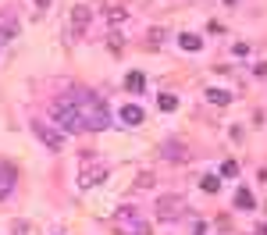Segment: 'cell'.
Returning a JSON list of instances; mask_svg holds the SVG:
<instances>
[{"instance_id": "cell-2", "label": "cell", "mask_w": 267, "mask_h": 235, "mask_svg": "<svg viewBox=\"0 0 267 235\" xmlns=\"http://www.w3.org/2000/svg\"><path fill=\"white\" fill-rule=\"evenodd\" d=\"M153 214H157L160 221H178V218L186 214V200H182V196H160V200L153 203Z\"/></svg>"}, {"instance_id": "cell-13", "label": "cell", "mask_w": 267, "mask_h": 235, "mask_svg": "<svg viewBox=\"0 0 267 235\" xmlns=\"http://www.w3.org/2000/svg\"><path fill=\"white\" fill-rule=\"evenodd\" d=\"M164 157H168V160H186L189 150H186V146H178V143H164Z\"/></svg>"}, {"instance_id": "cell-14", "label": "cell", "mask_w": 267, "mask_h": 235, "mask_svg": "<svg viewBox=\"0 0 267 235\" xmlns=\"http://www.w3.org/2000/svg\"><path fill=\"white\" fill-rule=\"evenodd\" d=\"M200 185L207 189V193H217V189H221V178H217V175H203Z\"/></svg>"}, {"instance_id": "cell-5", "label": "cell", "mask_w": 267, "mask_h": 235, "mask_svg": "<svg viewBox=\"0 0 267 235\" xmlns=\"http://www.w3.org/2000/svg\"><path fill=\"white\" fill-rule=\"evenodd\" d=\"M89 18H93V7H89V4H75L71 22H68V32H71V36H82L86 25H89Z\"/></svg>"}, {"instance_id": "cell-8", "label": "cell", "mask_w": 267, "mask_h": 235, "mask_svg": "<svg viewBox=\"0 0 267 235\" xmlns=\"http://www.w3.org/2000/svg\"><path fill=\"white\" fill-rule=\"evenodd\" d=\"M207 100H210V103H217V107H228V103H232V93H228V89L210 86V89H207Z\"/></svg>"}, {"instance_id": "cell-18", "label": "cell", "mask_w": 267, "mask_h": 235, "mask_svg": "<svg viewBox=\"0 0 267 235\" xmlns=\"http://www.w3.org/2000/svg\"><path fill=\"white\" fill-rule=\"evenodd\" d=\"M224 4H228V7H232V4H239V0H224Z\"/></svg>"}, {"instance_id": "cell-3", "label": "cell", "mask_w": 267, "mask_h": 235, "mask_svg": "<svg viewBox=\"0 0 267 235\" xmlns=\"http://www.w3.org/2000/svg\"><path fill=\"white\" fill-rule=\"evenodd\" d=\"M114 225L121 228V235H146V221L135 214L132 207H121V210L114 214Z\"/></svg>"}, {"instance_id": "cell-1", "label": "cell", "mask_w": 267, "mask_h": 235, "mask_svg": "<svg viewBox=\"0 0 267 235\" xmlns=\"http://www.w3.org/2000/svg\"><path fill=\"white\" fill-rule=\"evenodd\" d=\"M65 96L75 103V114H78L82 132H104V129L111 125V114H107L104 96H96V93H89V89H68Z\"/></svg>"}, {"instance_id": "cell-10", "label": "cell", "mask_w": 267, "mask_h": 235, "mask_svg": "<svg viewBox=\"0 0 267 235\" xmlns=\"http://www.w3.org/2000/svg\"><path fill=\"white\" fill-rule=\"evenodd\" d=\"M178 47L189 50V54H196V50L203 47V39H200V36H193V32H182V36H178Z\"/></svg>"}, {"instance_id": "cell-4", "label": "cell", "mask_w": 267, "mask_h": 235, "mask_svg": "<svg viewBox=\"0 0 267 235\" xmlns=\"http://www.w3.org/2000/svg\"><path fill=\"white\" fill-rule=\"evenodd\" d=\"M32 132L47 143V150H65V132H61V129H54L50 121L36 118V121H32Z\"/></svg>"}, {"instance_id": "cell-11", "label": "cell", "mask_w": 267, "mask_h": 235, "mask_svg": "<svg viewBox=\"0 0 267 235\" xmlns=\"http://www.w3.org/2000/svg\"><path fill=\"white\" fill-rule=\"evenodd\" d=\"M125 86H129V93H142L146 89V75L142 72H129L125 75Z\"/></svg>"}, {"instance_id": "cell-16", "label": "cell", "mask_w": 267, "mask_h": 235, "mask_svg": "<svg viewBox=\"0 0 267 235\" xmlns=\"http://www.w3.org/2000/svg\"><path fill=\"white\" fill-rule=\"evenodd\" d=\"M221 175H228V178L239 175V164H235V160H224V164H221Z\"/></svg>"}, {"instance_id": "cell-12", "label": "cell", "mask_w": 267, "mask_h": 235, "mask_svg": "<svg viewBox=\"0 0 267 235\" xmlns=\"http://www.w3.org/2000/svg\"><path fill=\"white\" fill-rule=\"evenodd\" d=\"M100 178H104V167H96V171H93V167H86V171L78 175V185H82V189H89V185H93V182H100Z\"/></svg>"}, {"instance_id": "cell-7", "label": "cell", "mask_w": 267, "mask_h": 235, "mask_svg": "<svg viewBox=\"0 0 267 235\" xmlns=\"http://www.w3.org/2000/svg\"><path fill=\"white\" fill-rule=\"evenodd\" d=\"M142 107H135V103H129V107H121V121L125 125H142Z\"/></svg>"}, {"instance_id": "cell-15", "label": "cell", "mask_w": 267, "mask_h": 235, "mask_svg": "<svg viewBox=\"0 0 267 235\" xmlns=\"http://www.w3.org/2000/svg\"><path fill=\"white\" fill-rule=\"evenodd\" d=\"M157 103H160V111H175V107H178V100H175L171 93H164V96H160Z\"/></svg>"}, {"instance_id": "cell-9", "label": "cell", "mask_w": 267, "mask_h": 235, "mask_svg": "<svg viewBox=\"0 0 267 235\" xmlns=\"http://www.w3.org/2000/svg\"><path fill=\"white\" fill-rule=\"evenodd\" d=\"M235 207H239V210H253V207H257V200H253V193L239 185V193H235Z\"/></svg>"}, {"instance_id": "cell-17", "label": "cell", "mask_w": 267, "mask_h": 235, "mask_svg": "<svg viewBox=\"0 0 267 235\" xmlns=\"http://www.w3.org/2000/svg\"><path fill=\"white\" fill-rule=\"evenodd\" d=\"M107 18H111V22H114V25H118V22H121V18H125V11H121V7H107Z\"/></svg>"}, {"instance_id": "cell-6", "label": "cell", "mask_w": 267, "mask_h": 235, "mask_svg": "<svg viewBox=\"0 0 267 235\" xmlns=\"http://www.w3.org/2000/svg\"><path fill=\"white\" fill-rule=\"evenodd\" d=\"M11 189H14V167H11L7 160H0V200H4Z\"/></svg>"}]
</instances>
